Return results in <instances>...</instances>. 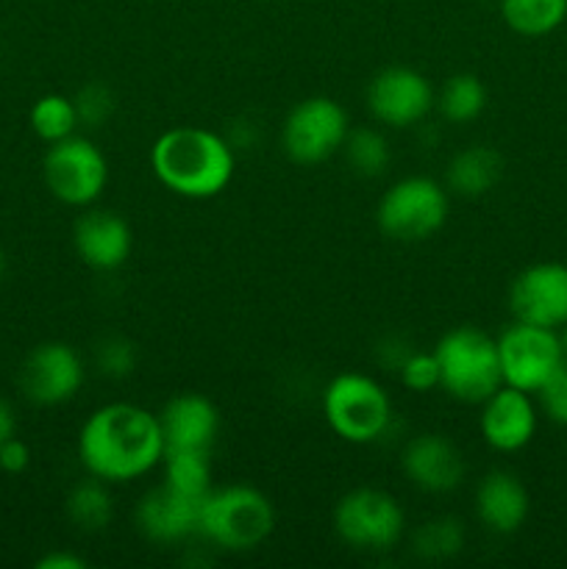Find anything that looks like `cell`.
<instances>
[{
	"label": "cell",
	"mask_w": 567,
	"mask_h": 569,
	"mask_svg": "<svg viewBox=\"0 0 567 569\" xmlns=\"http://www.w3.org/2000/svg\"><path fill=\"white\" fill-rule=\"evenodd\" d=\"M165 437L159 415L137 403H109L89 415L78 433V459L89 476L126 483L161 465Z\"/></svg>",
	"instance_id": "1"
},
{
	"label": "cell",
	"mask_w": 567,
	"mask_h": 569,
	"mask_svg": "<svg viewBox=\"0 0 567 569\" xmlns=\"http://www.w3.org/2000/svg\"><path fill=\"white\" fill-rule=\"evenodd\" d=\"M150 167L170 192L189 200H209L231 183L237 156L233 144L217 131L178 126L156 139L150 148Z\"/></svg>",
	"instance_id": "2"
},
{
	"label": "cell",
	"mask_w": 567,
	"mask_h": 569,
	"mask_svg": "<svg viewBox=\"0 0 567 569\" xmlns=\"http://www.w3.org/2000/svg\"><path fill=\"white\" fill-rule=\"evenodd\" d=\"M276 528L270 498L248 483L211 489L200 503L198 533L228 553H248L265 545Z\"/></svg>",
	"instance_id": "3"
},
{
	"label": "cell",
	"mask_w": 567,
	"mask_h": 569,
	"mask_svg": "<svg viewBox=\"0 0 567 569\" xmlns=\"http://www.w3.org/2000/svg\"><path fill=\"white\" fill-rule=\"evenodd\" d=\"M434 356L439 365V387L461 403L481 406L495 389L504 387L498 339L481 328H454L439 339Z\"/></svg>",
	"instance_id": "4"
},
{
	"label": "cell",
	"mask_w": 567,
	"mask_h": 569,
	"mask_svg": "<svg viewBox=\"0 0 567 569\" xmlns=\"http://www.w3.org/2000/svg\"><path fill=\"white\" fill-rule=\"evenodd\" d=\"M322 415L331 431L350 445H370L387 433L392 422L389 395L376 378L342 372L322 392Z\"/></svg>",
	"instance_id": "5"
},
{
	"label": "cell",
	"mask_w": 567,
	"mask_h": 569,
	"mask_svg": "<svg viewBox=\"0 0 567 569\" xmlns=\"http://www.w3.org/2000/svg\"><path fill=\"white\" fill-rule=\"evenodd\" d=\"M334 528L348 548L361 553H387L406 531V515L384 489L359 487L342 495L334 509Z\"/></svg>",
	"instance_id": "6"
},
{
	"label": "cell",
	"mask_w": 567,
	"mask_h": 569,
	"mask_svg": "<svg viewBox=\"0 0 567 569\" xmlns=\"http://www.w3.org/2000/svg\"><path fill=\"white\" fill-rule=\"evenodd\" d=\"M450 211L448 192L439 181L409 176L395 181L378 203V226L398 242H422L445 226Z\"/></svg>",
	"instance_id": "7"
},
{
	"label": "cell",
	"mask_w": 567,
	"mask_h": 569,
	"mask_svg": "<svg viewBox=\"0 0 567 569\" xmlns=\"http://www.w3.org/2000/svg\"><path fill=\"white\" fill-rule=\"evenodd\" d=\"M42 176L56 200L87 209L106 192L109 161L92 139L72 133L50 144L42 161Z\"/></svg>",
	"instance_id": "8"
},
{
	"label": "cell",
	"mask_w": 567,
	"mask_h": 569,
	"mask_svg": "<svg viewBox=\"0 0 567 569\" xmlns=\"http://www.w3.org/2000/svg\"><path fill=\"white\" fill-rule=\"evenodd\" d=\"M498 356L506 387L528 395H537L567 361L559 331L520 320L511 322L498 337Z\"/></svg>",
	"instance_id": "9"
},
{
	"label": "cell",
	"mask_w": 567,
	"mask_h": 569,
	"mask_svg": "<svg viewBox=\"0 0 567 569\" xmlns=\"http://www.w3.org/2000/svg\"><path fill=\"white\" fill-rule=\"evenodd\" d=\"M348 133V111L337 100L306 98L284 120L281 144L295 164H320L342 150Z\"/></svg>",
	"instance_id": "10"
},
{
	"label": "cell",
	"mask_w": 567,
	"mask_h": 569,
	"mask_svg": "<svg viewBox=\"0 0 567 569\" xmlns=\"http://www.w3.org/2000/svg\"><path fill=\"white\" fill-rule=\"evenodd\" d=\"M83 359L72 345L42 342L20 367V389L33 406H61L83 387Z\"/></svg>",
	"instance_id": "11"
},
{
	"label": "cell",
	"mask_w": 567,
	"mask_h": 569,
	"mask_svg": "<svg viewBox=\"0 0 567 569\" xmlns=\"http://www.w3.org/2000/svg\"><path fill=\"white\" fill-rule=\"evenodd\" d=\"M437 103L431 81L411 67H387L367 87V109L381 126L411 128Z\"/></svg>",
	"instance_id": "12"
},
{
	"label": "cell",
	"mask_w": 567,
	"mask_h": 569,
	"mask_svg": "<svg viewBox=\"0 0 567 569\" xmlns=\"http://www.w3.org/2000/svg\"><path fill=\"white\" fill-rule=\"evenodd\" d=\"M509 309L515 320L561 331L567 326V264L526 267L509 287Z\"/></svg>",
	"instance_id": "13"
},
{
	"label": "cell",
	"mask_w": 567,
	"mask_h": 569,
	"mask_svg": "<svg viewBox=\"0 0 567 569\" xmlns=\"http://www.w3.org/2000/svg\"><path fill=\"white\" fill-rule=\"evenodd\" d=\"M537 406L531 395L515 387H498L481 403V437L500 453H517L537 433Z\"/></svg>",
	"instance_id": "14"
},
{
	"label": "cell",
	"mask_w": 567,
	"mask_h": 569,
	"mask_svg": "<svg viewBox=\"0 0 567 569\" xmlns=\"http://www.w3.org/2000/svg\"><path fill=\"white\" fill-rule=\"evenodd\" d=\"M200 503L203 498H192L161 483L139 498L137 515H133L139 533L156 545L187 542L198 533Z\"/></svg>",
	"instance_id": "15"
},
{
	"label": "cell",
	"mask_w": 567,
	"mask_h": 569,
	"mask_svg": "<svg viewBox=\"0 0 567 569\" xmlns=\"http://www.w3.org/2000/svg\"><path fill=\"white\" fill-rule=\"evenodd\" d=\"M72 244L78 259L100 272L120 270L133 248L131 226L122 214L111 209L83 211L72 228Z\"/></svg>",
	"instance_id": "16"
},
{
	"label": "cell",
	"mask_w": 567,
	"mask_h": 569,
	"mask_svg": "<svg viewBox=\"0 0 567 569\" xmlns=\"http://www.w3.org/2000/svg\"><path fill=\"white\" fill-rule=\"evenodd\" d=\"M400 467L417 489L428 495H448L465 478V459L448 437L420 433L409 439L400 453Z\"/></svg>",
	"instance_id": "17"
},
{
	"label": "cell",
	"mask_w": 567,
	"mask_h": 569,
	"mask_svg": "<svg viewBox=\"0 0 567 569\" xmlns=\"http://www.w3.org/2000/svg\"><path fill=\"white\" fill-rule=\"evenodd\" d=\"M161 437L167 448L211 450L220 433V411L209 398L198 392L178 395L167 400L159 415Z\"/></svg>",
	"instance_id": "18"
},
{
	"label": "cell",
	"mask_w": 567,
	"mask_h": 569,
	"mask_svg": "<svg viewBox=\"0 0 567 569\" xmlns=\"http://www.w3.org/2000/svg\"><path fill=\"white\" fill-rule=\"evenodd\" d=\"M531 511L528 489L515 472L493 470L476 487V517L493 533H515Z\"/></svg>",
	"instance_id": "19"
},
{
	"label": "cell",
	"mask_w": 567,
	"mask_h": 569,
	"mask_svg": "<svg viewBox=\"0 0 567 569\" xmlns=\"http://www.w3.org/2000/svg\"><path fill=\"white\" fill-rule=\"evenodd\" d=\"M500 176H504V159L498 150L487 148V144L459 150L448 164V187L461 198H481V194L493 192Z\"/></svg>",
	"instance_id": "20"
},
{
	"label": "cell",
	"mask_w": 567,
	"mask_h": 569,
	"mask_svg": "<svg viewBox=\"0 0 567 569\" xmlns=\"http://www.w3.org/2000/svg\"><path fill=\"white\" fill-rule=\"evenodd\" d=\"M500 17L515 33L548 37L567 20V0H498Z\"/></svg>",
	"instance_id": "21"
},
{
	"label": "cell",
	"mask_w": 567,
	"mask_h": 569,
	"mask_svg": "<svg viewBox=\"0 0 567 569\" xmlns=\"http://www.w3.org/2000/svg\"><path fill=\"white\" fill-rule=\"evenodd\" d=\"M165 483L192 498H206L211 492V450L167 448L161 456Z\"/></svg>",
	"instance_id": "22"
},
{
	"label": "cell",
	"mask_w": 567,
	"mask_h": 569,
	"mask_svg": "<svg viewBox=\"0 0 567 569\" xmlns=\"http://www.w3.org/2000/svg\"><path fill=\"white\" fill-rule=\"evenodd\" d=\"M67 517L72 520V526L87 533L103 531L115 517V500H111L106 481L94 476H89L87 481H78L67 495Z\"/></svg>",
	"instance_id": "23"
},
{
	"label": "cell",
	"mask_w": 567,
	"mask_h": 569,
	"mask_svg": "<svg viewBox=\"0 0 567 569\" xmlns=\"http://www.w3.org/2000/svg\"><path fill=\"white\" fill-rule=\"evenodd\" d=\"M437 106L445 120L454 126H465V122L478 120L481 111L487 109V87L472 72H456L439 89Z\"/></svg>",
	"instance_id": "24"
},
{
	"label": "cell",
	"mask_w": 567,
	"mask_h": 569,
	"mask_svg": "<svg viewBox=\"0 0 567 569\" xmlns=\"http://www.w3.org/2000/svg\"><path fill=\"white\" fill-rule=\"evenodd\" d=\"M31 120L33 133H37L42 142L53 144L59 139H67L76 133V128L81 126L78 120V111H76V100L64 98V94H42L37 103L31 106Z\"/></svg>",
	"instance_id": "25"
},
{
	"label": "cell",
	"mask_w": 567,
	"mask_h": 569,
	"mask_svg": "<svg viewBox=\"0 0 567 569\" xmlns=\"http://www.w3.org/2000/svg\"><path fill=\"white\" fill-rule=\"evenodd\" d=\"M342 150L348 164L365 178H378L381 172H387L389 161H392L387 137L376 128H350Z\"/></svg>",
	"instance_id": "26"
},
{
	"label": "cell",
	"mask_w": 567,
	"mask_h": 569,
	"mask_svg": "<svg viewBox=\"0 0 567 569\" xmlns=\"http://www.w3.org/2000/svg\"><path fill=\"white\" fill-rule=\"evenodd\" d=\"M411 548L426 561L454 559L465 548V528L456 517H434L417 528L411 537Z\"/></svg>",
	"instance_id": "27"
},
{
	"label": "cell",
	"mask_w": 567,
	"mask_h": 569,
	"mask_svg": "<svg viewBox=\"0 0 567 569\" xmlns=\"http://www.w3.org/2000/svg\"><path fill=\"white\" fill-rule=\"evenodd\" d=\"M94 365L103 376L109 378H126L131 376L137 367V348L122 337H106L103 342L94 348Z\"/></svg>",
	"instance_id": "28"
},
{
	"label": "cell",
	"mask_w": 567,
	"mask_h": 569,
	"mask_svg": "<svg viewBox=\"0 0 567 569\" xmlns=\"http://www.w3.org/2000/svg\"><path fill=\"white\" fill-rule=\"evenodd\" d=\"M398 376L400 383H404L406 389H411V392L426 395L439 389V365L434 350L431 353H417V350H411V353L406 356L404 365H400Z\"/></svg>",
	"instance_id": "29"
},
{
	"label": "cell",
	"mask_w": 567,
	"mask_h": 569,
	"mask_svg": "<svg viewBox=\"0 0 567 569\" xmlns=\"http://www.w3.org/2000/svg\"><path fill=\"white\" fill-rule=\"evenodd\" d=\"M72 100H76L78 120L89 128H98L100 122L109 120L111 109H115L111 92L103 87V83H89V87H83Z\"/></svg>",
	"instance_id": "30"
},
{
	"label": "cell",
	"mask_w": 567,
	"mask_h": 569,
	"mask_svg": "<svg viewBox=\"0 0 567 569\" xmlns=\"http://www.w3.org/2000/svg\"><path fill=\"white\" fill-rule=\"evenodd\" d=\"M537 398L543 411L548 415V420H554L556 426H567V361L550 376V381L539 389Z\"/></svg>",
	"instance_id": "31"
},
{
	"label": "cell",
	"mask_w": 567,
	"mask_h": 569,
	"mask_svg": "<svg viewBox=\"0 0 567 569\" xmlns=\"http://www.w3.org/2000/svg\"><path fill=\"white\" fill-rule=\"evenodd\" d=\"M28 465H31V450L22 439L11 437L0 445V470L17 476V472H26Z\"/></svg>",
	"instance_id": "32"
},
{
	"label": "cell",
	"mask_w": 567,
	"mask_h": 569,
	"mask_svg": "<svg viewBox=\"0 0 567 569\" xmlns=\"http://www.w3.org/2000/svg\"><path fill=\"white\" fill-rule=\"evenodd\" d=\"M37 569H87V561L67 550H50L37 561Z\"/></svg>",
	"instance_id": "33"
},
{
	"label": "cell",
	"mask_w": 567,
	"mask_h": 569,
	"mask_svg": "<svg viewBox=\"0 0 567 569\" xmlns=\"http://www.w3.org/2000/svg\"><path fill=\"white\" fill-rule=\"evenodd\" d=\"M14 431H17L14 411H11V406L0 398V445H3L6 439L14 437Z\"/></svg>",
	"instance_id": "34"
},
{
	"label": "cell",
	"mask_w": 567,
	"mask_h": 569,
	"mask_svg": "<svg viewBox=\"0 0 567 569\" xmlns=\"http://www.w3.org/2000/svg\"><path fill=\"white\" fill-rule=\"evenodd\" d=\"M561 348H565V359H567V326L561 328Z\"/></svg>",
	"instance_id": "35"
},
{
	"label": "cell",
	"mask_w": 567,
	"mask_h": 569,
	"mask_svg": "<svg viewBox=\"0 0 567 569\" xmlns=\"http://www.w3.org/2000/svg\"><path fill=\"white\" fill-rule=\"evenodd\" d=\"M3 272H6V256L3 250H0V278H3Z\"/></svg>",
	"instance_id": "36"
}]
</instances>
